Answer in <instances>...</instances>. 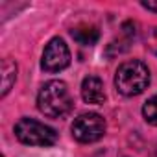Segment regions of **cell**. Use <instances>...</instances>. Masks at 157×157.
<instances>
[{
  "instance_id": "obj_1",
  "label": "cell",
  "mask_w": 157,
  "mask_h": 157,
  "mask_svg": "<svg viewBox=\"0 0 157 157\" xmlns=\"http://www.w3.org/2000/svg\"><path fill=\"white\" fill-rule=\"evenodd\" d=\"M37 105H39V111L44 113L46 117H52V118L65 117L72 109V96L67 83L59 80L46 82L37 94Z\"/></svg>"
},
{
  "instance_id": "obj_2",
  "label": "cell",
  "mask_w": 157,
  "mask_h": 157,
  "mask_svg": "<svg viewBox=\"0 0 157 157\" xmlns=\"http://www.w3.org/2000/svg\"><path fill=\"white\" fill-rule=\"evenodd\" d=\"M115 85L120 94L137 96V94L144 93V89H148V85H150V70L139 59L126 61L117 70Z\"/></svg>"
},
{
  "instance_id": "obj_3",
  "label": "cell",
  "mask_w": 157,
  "mask_h": 157,
  "mask_svg": "<svg viewBox=\"0 0 157 157\" xmlns=\"http://www.w3.org/2000/svg\"><path fill=\"white\" fill-rule=\"evenodd\" d=\"M15 135L22 144L28 146H52L57 140L54 128L33 118H21L15 124Z\"/></svg>"
},
{
  "instance_id": "obj_4",
  "label": "cell",
  "mask_w": 157,
  "mask_h": 157,
  "mask_svg": "<svg viewBox=\"0 0 157 157\" xmlns=\"http://www.w3.org/2000/svg\"><path fill=\"white\" fill-rule=\"evenodd\" d=\"M105 133V120L98 113H83L72 122V135L78 142H96Z\"/></svg>"
},
{
  "instance_id": "obj_5",
  "label": "cell",
  "mask_w": 157,
  "mask_h": 157,
  "mask_svg": "<svg viewBox=\"0 0 157 157\" xmlns=\"http://www.w3.org/2000/svg\"><path fill=\"white\" fill-rule=\"evenodd\" d=\"M70 65V50L65 44L63 39L54 37L43 52V59H41V67L46 72H61Z\"/></svg>"
},
{
  "instance_id": "obj_6",
  "label": "cell",
  "mask_w": 157,
  "mask_h": 157,
  "mask_svg": "<svg viewBox=\"0 0 157 157\" xmlns=\"http://www.w3.org/2000/svg\"><path fill=\"white\" fill-rule=\"evenodd\" d=\"M82 98L85 100V104H93V105H100L105 100V91H104V83L100 78L96 76H89L82 83Z\"/></svg>"
},
{
  "instance_id": "obj_7",
  "label": "cell",
  "mask_w": 157,
  "mask_h": 157,
  "mask_svg": "<svg viewBox=\"0 0 157 157\" xmlns=\"http://www.w3.org/2000/svg\"><path fill=\"white\" fill-rule=\"evenodd\" d=\"M70 35L74 37L76 43H80V44H83V46H91V44H94V43L98 41L100 32H98V28L93 26V24H80V26H76V28L70 32Z\"/></svg>"
},
{
  "instance_id": "obj_8",
  "label": "cell",
  "mask_w": 157,
  "mask_h": 157,
  "mask_svg": "<svg viewBox=\"0 0 157 157\" xmlns=\"http://www.w3.org/2000/svg\"><path fill=\"white\" fill-rule=\"evenodd\" d=\"M17 78V65L10 59L2 61V96H6L11 89V85L15 83Z\"/></svg>"
},
{
  "instance_id": "obj_9",
  "label": "cell",
  "mask_w": 157,
  "mask_h": 157,
  "mask_svg": "<svg viewBox=\"0 0 157 157\" xmlns=\"http://www.w3.org/2000/svg\"><path fill=\"white\" fill-rule=\"evenodd\" d=\"M142 117L148 124L157 126V96H151L150 100H146V104L142 105Z\"/></svg>"
},
{
  "instance_id": "obj_10",
  "label": "cell",
  "mask_w": 157,
  "mask_h": 157,
  "mask_svg": "<svg viewBox=\"0 0 157 157\" xmlns=\"http://www.w3.org/2000/svg\"><path fill=\"white\" fill-rule=\"evenodd\" d=\"M146 46H148L150 52H153V54L157 56V28H153V30L150 32V35H148V39H146Z\"/></svg>"
},
{
  "instance_id": "obj_11",
  "label": "cell",
  "mask_w": 157,
  "mask_h": 157,
  "mask_svg": "<svg viewBox=\"0 0 157 157\" xmlns=\"http://www.w3.org/2000/svg\"><path fill=\"white\" fill-rule=\"evenodd\" d=\"M142 8L151 10V11H157V2H142Z\"/></svg>"
}]
</instances>
